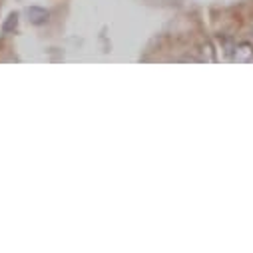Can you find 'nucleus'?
<instances>
[{
    "instance_id": "f257e3e1",
    "label": "nucleus",
    "mask_w": 253,
    "mask_h": 253,
    "mask_svg": "<svg viewBox=\"0 0 253 253\" xmlns=\"http://www.w3.org/2000/svg\"><path fill=\"white\" fill-rule=\"evenodd\" d=\"M231 60L239 62V64H247V62H253V44L251 42H239L233 46L231 52Z\"/></svg>"
},
{
    "instance_id": "f03ea898",
    "label": "nucleus",
    "mask_w": 253,
    "mask_h": 253,
    "mask_svg": "<svg viewBox=\"0 0 253 253\" xmlns=\"http://www.w3.org/2000/svg\"><path fill=\"white\" fill-rule=\"evenodd\" d=\"M28 16H30V20H32L34 24H44V22L48 20V12L42 10V8H36V6L28 8Z\"/></svg>"
}]
</instances>
